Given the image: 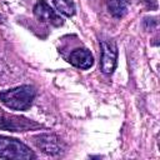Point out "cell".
I'll return each instance as SVG.
<instances>
[{"label": "cell", "mask_w": 160, "mask_h": 160, "mask_svg": "<svg viewBox=\"0 0 160 160\" xmlns=\"http://www.w3.org/2000/svg\"><path fill=\"white\" fill-rule=\"evenodd\" d=\"M35 139V144L36 146L42 150L45 154L49 155H56L61 151L60 148V141L55 135L51 134H42V135H38L34 138Z\"/></svg>", "instance_id": "cell-6"}, {"label": "cell", "mask_w": 160, "mask_h": 160, "mask_svg": "<svg viewBox=\"0 0 160 160\" xmlns=\"http://www.w3.org/2000/svg\"><path fill=\"white\" fill-rule=\"evenodd\" d=\"M56 10L65 16H72L75 14V5L71 0H52Z\"/></svg>", "instance_id": "cell-9"}, {"label": "cell", "mask_w": 160, "mask_h": 160, "mask_svg": "<svg viewBox=\"0 0 160 160\" xmlns=\"http://www.w3.org/2000/svg\"><path fill=\"white\" fill-rule=\"evenodd\" d=\"M108 9L112 16L122 18L128 11V1L126 0H109Z\"/></svg>", "instance_id": "cell-8"}, {"label": "cell", "mask_w": 160, "mask_h": 160, "mask_svg": "<svg viewBox=\"0 0 160 160\" xmlns=\"http://www.w3.org/2000/svg\"><path fill=\"white\" fill-rule=\"evenodd\" d=\"M101 70L104 74H111L116 66V45L114 41H101Z\"/></svg>", "instance_id": "cell-5"}, {"label": "cell", "mask_w": 160, "mask_h": 160, "mask_svg": "<svg viewBox=\"0 0 160 160\" xmlns=\"http://www.w3.org/2000/svg\"><path fill=\"white\" fill-rule=\"evenodd\" d=\"M2 19H4V18H2L1 15H0V21H2Z\"/></svg>", "instance_id": "cell-10"}, {"label": "cell", "mask_w": 160, "mask_h": 160, "mask_svg": "<svg viewBox=\"0 0 160 160\" xmlns=\"http://www.w3.org/2000/svg\"><path fill=\"white\" fill-rule=\"evenodd\" d=\"M35 98V89L30 85H22L11 90L1 91L0 100L12 110H26Z\"/></svg>", "instance_id": "cell-1"}, {"label": "cell", "mask_w": 160, "mask_h": 160, "mask_svg": "<svg viewBox=\"0 0 160 160\" xmlns=\"http://www.w3.org/2000/svg\"><path fill=\"white\" fill-rule=\"evenodd\" d=\"M34 152L21 141L0 135V159H34Z\"/></svg>", "instance_id": "cell-2"}, {"label": "cell", "mask_w": 160, "mask_h": 160, "mask_svg": "<svg viewBox=\"0 0 160 160\" xmlns=\"http://www.w3.org/2000/svg\"><path fill=\"white\" fill-rule=\"evenodd\" d=\"M38 128H40V125L31 120L15 116L0 110V129H5L10 131H25V130H31Z\"/></svg>", "instance_id": "cell-3"}, {"label": "cell", "mask_w": 160, "mask_h": 160, "mask_svg": "<svg viewBox=\"0 0 160 160\" xmlns=\"http://www.w3.org/2000/svg\"><path fill=\"white\" fill-rule=\"evenodd\" d=\"M34 15L38 20L42 21V22H48L54 26H60L62 25V19L60 18V15H58L55 12V10L51 9V6L45 1V0H39L35 6H34Z\"/></svg>", "instance_id": "cell-4"}, {"label": "cell", "mask_w": 160, "mask_h": 160, "mask_svg": "<svg viewBox=\"0 0 160 160\" xmlns=\"http://www.w3.org/2000/svg\"><path fill=\"white\" fill-rule=\"evenodd\" d=\"M70 64L80 69H89L94 64V58L88 49H76L69 56Z\"/></svg>", "instance_id": "cell-7"}]
</instances>
